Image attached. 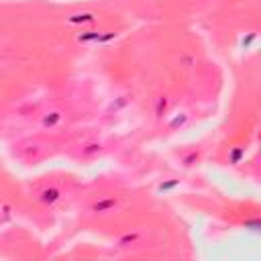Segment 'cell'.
<instances>
[{"label":"cell","mask_w":261,"mask_h":261,"mask_svg":"<svg viewBox=\"0 0 261 261\" xmlns=\"http://www.w3.org/2000/svg\"><path fill=\"white\" fill-rule=\"evenodd\" d=\"M175 184H177V181H169V184H163V186H161V190H169V188H173Z\"/></svg>","instance_id":"52a82bcc"},{"label":"cell","mask_w":261,"mask_h":261,"mask_svg":"<svg viewBox=\"0 0 261 261\" xmlns=\"http://www.w3.org/2000/svg\"><path fill=\"white\" fill-rule=\"evenodd\" d=\"M247 226H251V228H253V230H257V228H259V222H257V220H255V222H249V224H247Z\"/></svg>","instance_id":"ba28073f"},{"label":"cell","mask_w":261,"mask_h":261,"mask_svg":"<svg viewBox=\"0 0 261 261\" xmlns=\"http://www.w3.org/2000/svg\"><path fill=\"white\" fill-rule=\"evenodd\" d=\"M57 118H59V114H57V112H53L51 116H45V120H43V122H45V124H55V122H57Z\"/></svg>","instance_id":"7a4b0ae2"},{"label":"cell","mask_w":261,"mask_h":261,"mask_svg":"<svg viewBox=\"0 0 261 261\" xmlns=\"http://www.w3.org/2000/svg\"><path fill=\"white\" fill-rule=\"evenodd\" d=\"M114 202L112 200H108V202H100V204H96V210H104V208H108V206H112Z\"/></svg>","instance_id":"277c9868"},{"label":"cell","mask_w":261,"mask_h":261,"mask_svg":"<svg viewBox=\"0 0 261 261\" xmlns=\"http://www.w3.org/2000/svg\"><path fill=\"white\" fill-rule=\"evenodd\" d=\"M90 18H92V14H77V16L71 18V22H77V20H90Z\"/></svg>","instance_id":"3957f363"},{"label":"cell","mask_w":261,"mask_h":261,"mask_svg":"<svg viewBox=\"0 0 261 261\" xmlns=\"http://www.w3.org/2000/svg\"><path fill=\"white\" fill-rule=\"evenodd\" d=\"M57 196H59L57 190H45V192H43V202H55Z\"/></svg>","instance_id":"6da1fadb"},{"label":"cell","mask_w":261,"mask_h":261,"mask_svg":"<svg viewBox=\"0 0 261 261\" xmlns=\"http://www.w3.org/2000/svg\"><path fill=\"white\" fill-rule=\"evenodd\" d=\"M181 122H184V116H177V118L171 122V126H177V124H181Z\"/></svg>","instance_id":"8992f818"},{"label":"cell","mask_w":261,"mask_h":261,"mask_svg":"<svg viewBox=\"0 0 261 261\" xmlns=\"http://www.w3.org/2000/svg\"><path fill=\"white\" fill-rule=\"evenodd\" d=\"M241 155H243V151H241V149H237V151H234V153H232V161H234V163H237V161H239V159H241Z\"/></svg>","instance_id":"5b68a950"}]
</instances>
